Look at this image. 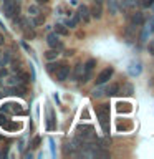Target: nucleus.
I'll return each instance as SVG.
<instances>
[{"label": "nucleus", "mask_w": 154, "mask_h": 159, "mask_svg": "<svg viewBox=\"0 0 154 159\" xmlns=\"http://www.w3.org/2000/svg\"><path fill=\"white\" fill-rule=\"evenodd\" d=\"M76 134H78V139L81 143H91V141H96V134H94V128L91 124H79L76 128Z\"/></svg>", "instance_id": "f257e3e1"}, {"label": "nucleus", "mask_w": 154, "mask_h": 159, "mask_svg": "<svg viewBox=\"0 0 154 159\" xmlns=\"http://www.w3.org/2000/svg\"><path fill=\"white\" fill-rule=\"evenodd\" d=\"M98 118H99V123L104 129V133H109V128H108V119H109V106L108 104H101L98 108Z\"/></svg>", "instance_id": "f03ea898"}, {"label": "nucleus", "mask_w": 154, "mask_h": 159, "mask_svg": "<svg viewBox=\"0 0 154 159\" xmlns=\"http://www.w3.org/2000/svg\"><path fill=\"white\" fill-rule=\"evenodd\" d=\"M55 76H57L58 81H66L70 76V66L68 65H60L58 70L55 71Z\"/></svg>", "instance_id": "7ed1b4c3"}, {"label": "nucleus", "mask_w": 154, "mask_h": 159, "mask_svg": "<svg viewBox=\"0 0 154 159\" xmlns=\"http://www.w3.org/2000/svg\"><path fill=\"white\" fill-rule=\"evenodd\" d=\"M113 73H114V70H113L111 66H109V68H104L103 71L96 76V84H104L109 78L113 76Z\"/></svg>", "instance_id": "20e7f679"}, {"label": "nucleus", "mask_w": 154, "mask_h": 159, "mask_svg": "<svg viewBox=\"0 0 154 159\" xmlns=\"http://www.w3.org/2000/svg\"><path fill=\"white\" fill-rule=\"evenodd\" d=\"M128 20H129V25H133V27H141L144 23V15L141 12H133L128 17Z\"/></svg>", "instance_id": "39448f33"}, {"label": "nucleus", "mask_w": 154, "mask_h": 159, "mask_svg": "<svg viewBox=\"0 0 154 159\" xmlns=\"http://www.w3.org/2000/svg\"><path fill=\"white\" fill-rule=\"evenodd\" d=\"M47 43L50 45V48H63V45H61V42H60V38H58L57 33H48Z\"/></svg>", "instance_id": "423d86ee"}, {"label": "nucleus", "mask_w": 154, "mask_h": 159, "mask_svg": "<svg viewBox=\"0 0 154 159\" xmlns=\"http://www.w3.org/2000/svg\"><path fill=\"white\" fill-rule=\"evenodd\" d=\"M101 15H103L101 3H96V2H94V5H93L91 8H89V17H91V18H96V20H99V18H101Z\"/></svg>", "instance_id": "0eeeda50"}, {"label": "nucleus", "mask_w": 154, "mask_h": 159, "mask_svg": "<svg viewBox=\"0 0 154 159\" xmlns=\"http://www.w3.org/2000/svg\"><path fill=\"white\" fill-rule=\"evenodd\" d=\"M78 17L79 20H83L84 23H88L89 22V8L86 7V5H79V8H78Z\"/></svg>", "instance_id": "6e6552de"}, {"label": "nucleus", "mask_w": 154, "mask_h": 159, "mask_svg": "<svg viewBox=\"0 0 154 159\" xmlns=\"http://www.w3.org/2000/svg\"><path fill=\"white\" fill-rule=\"evenodd\" d=\"M119 89H121L119 83H111L106 89H104V91H106L108 96H116V94H119Z\"/></svg>", "instance_id": "1a4fd4ad"}, {"label": "nucleus", "mask_w": 154, "mask_h": 159, "mask_svg": "<svg viewBox=\"0 0 154 159\" xmlns=\"http://www.w3.org/2000/svg\"><path fill=\"white\" fill-rule=\"evenodd\" d=\"M55 33H57V35H61V37H68V35H70V30H68L66 25L57 23V25H55Z\"/></svg>", "instance_id": "9d476101"}, {"label": "nucleus", "mask_w": 154, "mask_h": 159, "mask_svg": "<svg viewBox=\"0 0 154 159\" xmlns=\"http://www.w3.org/2000/svg\"><path fill=\"white\" fill-rule=\"evenodd\" d=\"M94 66H96V60H94V58H89L88 61L83 65V71H86V73H91Z\"/></svg>", "instance_id": "9b49d317"}, {"label": "nucleus", "mask_w": 154, "mask_h": 159, "mask_svg": "<svg viewBox=\"0 0 154 159\" xmlns=\"http://www.w3.org/2000/svg\"><path fill=\"white\" fill-rule=\"evenodd\" d=\"M45 58H47L48 61L57 60V58H58V50H57V48H50L48 52H45Z\"/></svg>", "instance_id": "f8f14e48"}, {"label": "nucleus", "mask_w": 154, "mask_h": 159, "mask_svg": "<svg viewBox=\"0 0 154 159\" xmlns=\"http://www.w3.org/2000/svg\"><path fill=\"white\" fill-rule=\"evenodd\" d=\"M45 23V15H35V17L32 18V25L33 27H42V25Z\"/></svg>", "instance_id": "ddd939ff"}, {"label": "nucleus", "mask_w": 154, "mask_h": 159, "mask_svg": "<svg viewBox=\"0 0 154 159\" xmlns=\"http://www.w3.org/2000/svg\"><path fill=\"white\" fill-rule=\"evenodd\" d=\"M119 93H123V94H126V96H131V94L134 93V86L131 83H126L123 86V89H119Z\"/></svg>", "instance_id": "4468645a"}, {"label": "nucleus", "mask_w": 154, "mask_h": 159, "mask_svg": "<svg viewBox=\"0 0 154 159\" xmlns=\"http://www.w3.org/2000/svg\"><path fill=\"white\" fill-rule=\"evenodd\" d=\"M106 2H108L109 13H111V15H116V13H118V5H116V0H106Z\"/></svg>", "instance_id": "2eb2a0df"}, {"label": "nucleus", "mask_w": 154, "mask_h": 159, "mask_svg": "<svg viewBox=\"0 0 154 159\" xmlns=\"http://www.w3.org/2000/svg\"><path fill=\"white\" fill-rule=\"evenodd\" d=\"M136 3H138L136 0H121V3H119V5H121V8L128 10V8H133Z\"/></svg>", "instance_id": "dca6fc26"}, {"label": "nucleus", "mask_w": 154, "mask_h": 159, "mask_svg": "<svg viewBox=\"0 0 154 159\" xmlns=\"http://www.w3.org/2000/svg\"><path fill=\"white\" fill-rule=\"evenodd\" d=\"M81 75H83V65H76V68H75V80L76 81H79V78H81Z\"/></svg>", "instance_id": "f3484780"}, {"label": "nucleus", "mask_w": 154, "mask_h": 159, "mask_svg": "<svg viewBox=\"0 0 154 159\" xmlns=\"http://www.w3.org/2000/svg\"><path fill=\"white\" fill-rule=\"evenodd\" d=\"M129 73L131 75H139L141 73V66H139V63H131V68H129Z\"/></svg>", "instance_id": "a211bd4d"}, {"label": "nucleus", "mask_w": 154, "mask_h": 159, "mask_svg": "<svg viewBox=\"0 0 154 159\" xmlns=\"http://www.w3.org/2000/svg\"><path fill=\"white\" fill-rule=\"evenodd\" d=\"M58 66H60L58 63H48V65H47V70H48V73L55 75V71H57V70H58Z\"/></svg>", "instance_id": "6ab92c4d"}, {"label": "nucleus", "mask_w": 154, "mask_h": 159, "mask_svg": "<svg viewBox=\"0 0 154 159\" xmlns=\"http://www.w3.org/2000/svg\"><path fill=\"white\" fill-rule=\"evenodd\" d=\"M138 3L141 5L143 8H147V7H151V5L154 3V0H138Z\"/></svg>", "instance_id": "aec40b11"}, {"label": "nucleus", "mask_w": 154, "mask_h": 159, "mask_svg": "<svg viewBox=\"0 0 154 159\" xmlns=\"http://www.w3.org/2000/svg\"><path fill=\"white\" fill-rule=\"evenodd\" d=\"M28 13L32 15V17L38 15V13H40V12H38V7H37V5H28Z\"/></svg>", "instance_id": "412c9836"}, {"label": "nucleus", "mask_w": 154, "mask_h": 159, "mask_svg": "<svg viewBox=\"0 0 154 159\" xmlns=\"http://www.w3.org/2000/svg\"><path fill=\"white\" fill-rule=\"evenodd\" d=\"M8 60H10V55H8V53H5L3 57H2V60H0V65H2V66H5V65L8 63Z\"/></svg>", "instance_id": "4be33fe9"}, {"label": "nucleus", "mask_w": 154, "mask_h": 159, "mask_svg": "<svg viewBox=\"0 0 154 159\" xmlns=\"http://www.w3.org/2000/svg\"><path fill=\"white\" fill-rule=\"evenodd\" d=\"M12 70H13V71H22V68H20V63H17V61H13L12 63Z\"/></svg>", "instance_id": "5701e85b"}, {"label": "nucleus", "mask_w": 154, "mask_h": 159, "mask_svg": "<svg viewBox=\"0 0 154 159\" xmlns=\"http://www.w3.org/2000/svg\"><path fill=\"white\" fill-rule=\"evenodd\" d=\"M93 96H94V98H99V96H103V89H96V88H94V91H93Z\"/></svg>", "instance_id": "b1692460"}, {"label": "nucleus", "mask_w": 154, "mask_h": 159, "mask_svg": "<svg viewBox=\"0 0 154 159\" xmlns=\"http://www.w3.org/2000/svg\"><path fill=\"white\" fill-rule=\"evenodd\" d=\"M3 76H7V70L0 68V78H3Z\"/></svg>", "instance_id": "393cba45"}, {"label": "nucleus", "mask_w": 154, "mask_h": 159, "mask_svg": "<svg viewBox=\"0 0 154 159\" xmlns=\"http://www.w3.org/2000/svg\"><path fill=\"white\" fill-rule=\"evenodd\" d=\"M50 2V0H37V3L38 5H42V3H48Z\"/></svg>", "instance_id": "a878e982"}, {"label": "nucleus", "mask_w": 154, "mask_h": 159, "mask_svg": "<svg viewBox=\"0 0 154 159\" xmlns=\"http://www.w3.org/2000/svg\"><path fill=\"white\" fill-rule=\"evenodd\" d=\"M3 42H5V37H3L2 33H0V45H3Z\"/></svg>", "instance_id": "bb28decb"}]
</instances>
